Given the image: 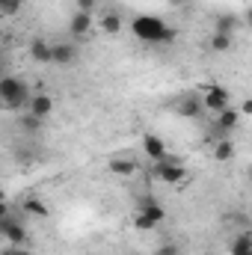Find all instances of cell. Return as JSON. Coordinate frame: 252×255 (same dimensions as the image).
<instances>
[{
  "label": "cell",
  "instance_id": "obj_11",
  "mask_svg": "<svg viewBox=\"0 0 252 255\" xmlns=\"http://www.w3.org/2000/svg\"><path fill=\"white\" fill-rule=\"evenodd\" d=\"M30 57H33L36 63H54V45H48L45 39H36V42L30 45Z\"/></svg>",
  "mask_w": 252,
  "mask_h": 255
},
{
  "label": "cell",
  "instance_id": "obj_22",
  "mask_svg": "<svg viewBox=\"0 0 252 255\" xmlns=\"http://www.w3.org/2000/svg\"><path fill=\"white\" fill-rule=\"evenodd\" d=\"M21 128H24L27 133H36V130L42 128V119H39V116H33V113L27 110V116H21Z\"/></svg>",
  "mask_w": 252,
  "mask_h": 255
},
{
  "label": "cell",
  "instance_id": "obj_12",
  "mask_svg": "<svg viewBox=\"0 0 252 255\" xmlns=\"http://www.w3.org/2000/svg\"><path fill=\"white\" fill-rule=\"evenodd\" d=\"M241 122V110H235V107H229V110H223V113H217V125L223 128L226 133H232L235 128Z\"/></svg>",
  "mask_w": 252,
  "mask_h": 255
},
{
  "label": "cell",
  "instance_id": "obj_23",
  "mask_svg": "<svg viewBox=\"0 0 252 255\" xmlns=\"http://www.w3.org/2000/svg\"><path fill=\"white\" fill-rule=\"evenodd\" d=\"M154 255H181V247L172 244V241H166V244H160V247L154 250Z\"/></svg>",
  "mask_w": 252,
  "mask_h": 255
},
{
  "label": "cell",
  "instance_id": "obj_18",
  "mask_svg": "<svg viewBox=\"0 0 252 255\" xmlns=\"http://www.w3.org/2000/svg\"><path fill=\"white\" fill-rule=\"evenodd\" d=\"M110 172H113V175H133V172H136V163L127 160V157H113V160H110Z\"/></svg>",
  "mask_w": 252,
  "mask_h": 255
},
{
  "label": "cell",
  "instance_id": "obj_8",
  "mask_svg": "<svg viewBox=\"0 0 252 255\" xmlns=\"http://www.w3.org/2000/svg\"><path fill=\"white\" fill-rule=\"evenodd\" d=\"M238 27H241V18H238L235 12H223V15H217V18H214V33L235 36V33H238Z\"/></svg>",
  "mask_w": 252,
  "mask_h": 255
},
{
  "label": "cell",
  "instance_id": "obj_9",
  "mask_svg": "<svg viewBox=\"0 0 252 255\" xmlns=\"http://www.w3.org/2000/svg\"><path fill=\"white\" fill-rule=\"evenodd\" d=\"M68 30H71L74 36H86V33L92 30V15H89V12H80V9H77V12L71 15V21H68Z\"/></svg>",
  "mask_w": 252,
  "mask_h": 255
},
{
  "label": "cell",
  "instance_id": "obj_28",
  "mask_svg": "<svg viewBox=\"0 0 252 255\" xmlns=\"http://www.w3.org/2000/svg\"><path fill=\"white\" fill-rule=\"evenodd\" d=\"M247 24H250V27H252V6H250V9H247Z\"/></svg>",
  "mask_w": 252,
  "mask_h": 255
},
{
  "label": "cell",
  "instance_id": "obj_17",
  "mask_svg": "<svg viewBox=\"0 0 252 255\" xmlns=\"http://www.w3.org/2000/svg\"><path fill=\"white\" fill-rule=\"evenodd\" d=\"M229 253L232 255H252V235H238L235 241H232V247H229Z\"/></svg>",
  "mask_w": 252,
  "mask_h": 255
},
{
  "label": "cell",
  "instance_id": "obj_6",
  "mask_svg": "<svg viewBox=\"0 0 252 255\" xmlns=\"http://www.w3.org/2000/svg\"><path fill=\"white\" fill-rule=\"evenodd\" d=\"M0 232H3V238H6L9 247H27V229H24L18 220L3 217V220H0Z\"/></svg>",
  "mask_w": 252,
  "mask_h": 255
},
{
  "label": "cell",
  "instance_id": "obj_16",
  "mask_svg": "<svg viewBox=\"0 0 252 255\" xmlns=\"http://www.w3.org/2000/svg\"><path fill=\"white\" fill-rule=\"evenodd\" d=\"M202 110H205L202 98H193V95H190V98H184V101L178 104V113H181V116H187V119H196Z\"/></svg>",
  "mask_w": 252,
  "mask_h": 255
},
{
  "label": "cell",
  "instance_id": "obj_24",
  "mask_svg": "<svg viewBox=\"0 0 252 255\" xmlns=\"http://www.w3.org/2000/svg\"><path fill=\"white\" fill-rule=\"evenodd\" d=\"M3 255H33V253H30V250H24V247H6Z\"/></svg>",
  "mask_w": 252,
  "mask_h": 255
},
{
  "label": "cell",
  "instance_id": "obj_1",
  "mask_svg": "<svg viewBox=\"0 0 252 255\" xmlns=\"http://www.w3.org/2000/svg\"><path fill=\"white\" fill-rule=\"evenodd\" d=\"M130 33L139 42H151V45H169V42L178 39V33L172 27H166L157 15H136L133 24H130Z\"/></svg>",
  "mask_w": 252,
  "mask_h": 255
},
{
  "label": "cell",
  "instance_id": "obj_25",
  "mask_svg": "<svg viewBox=\"0 0 252 255\" xmlns=\"http://www.w3.org/2000/svg\"><path fill=\"white\" fill-rule=\"evenodd\" d=\"M95 3H98V0H77V9H80V12H89V9H95Z\"/></svg>",
  "mask_w": 252,
  "mask_h": 255
},
{
  "label": "cell",
  "instance_id": "obj_3",
  "mask_svg": "<svg viewBox=\"0 0 252 255\" xmlns=\"http://www.w3.org/2000/svg\"><path fill=\"white\" fill-rule=\"evenodd\" d=\"M166 220V211L151 199V196H145V199H139V214L133 217V226L139 229V232H151L157 223H163Z\"/></svg>",
  "mask_w": 252,
  "mask_h": 255
},
{
  "label": "cell",
  "instance_id": "obj_19",
  "mask_svg": "<svg viewBox=\"0 0 252 255\" xmlns=\"http://www.w3.org/2000/svg\"><path fill=\"white\" fill-rule=\"evenodd\" d=\"M211 51H217V54H226L229 48H232V36H226V33H211Z\"/></svg>",
  "mask_w": 252,
  "mask_h": 255
},
{
  "label": "cell",
  "instance_id": "obj_30",
  "mask_svg": "<svg viewBox=\"0 0 252 255\" xmlns=\"http://www.w3.org/2000/svg\"><path fill=\"white\" fill-rule=\"evenodd\" d=\"M205 255H211V253H205Z\"/></svg>",
  "mask_w": 252,
  "mask_h": 255
},
{
  "label": "cell",
  "instance_id": "obj_4",
  "mask_svg": "<svg viewBox=\"0 0 252 255\" xmlns=\"http://www.w3.org/2000/svg\"><path fill=\"white\" fill-rule=\"evenodd\" d=\"M154 175H157L160 181H166V184H181V181L187 178V169H184L175 157H166V160H160V163L154 166Z\"/></svg>",
  "mask_w": 252,
  "mask_h": 255
},
{
  "label": "cell",
  "instance_id": "obj_14",
  "mask_svg": "<svg viewBox=\"0 0 252 255\" xmlns=\"http://www.w3.org/2000/svg\"><path fill=\"white\" fill-rule=\"evenodd\" d=\"M101 30H104L107 36H119V33H122V15H119V12H107V15L101 18Z\"/></svg>",
  "mask_w": 252,
  "mask_h": 255
},
{
  "label": "cell",
  "instance_id": "obj_5",
  "mask_svg": "<svg viewBox=\"0 0 252 255\" xmlns=\"http://www.w3.org/2000/svg\"><path fill=\"white\" fill-rule=\"evenodd\" d=\"M202 104H205V110H211V113H223V110H229L232 98H229V92H226L223 86H208L205 95H202Z\"/></svg>",
  "mask_w": 252,
  "mask_h": 255
},
{
  "label": "cell",
  "instance_id": "obj_26",
  "mask_svg": "<svg viewBox=\"0 0 252 255\" xmlns=\"http://www.w3.org/2000/svg\"><path fill=\"white\" fill-rule=\"evenodd\" d=\"M241 113H244V116H252V98H247V101L241 104Z\"/></svg>",
  "mask_w": 252,
  "mask_h": 255
},
{
  "label": "cell",
  "instance_id": "obj_13",
  "mask_svg": "<svg viewBox=\"0 0 252 255\" xmlns=\"http://www.w3.org/2000/svg\"><path fill=\"white\" fill-rule=\"evenodd\" d=\"M77 60V48L74 45H54V63L57 65H71Z\"/></svg>",
  "mask_w": 252,
  "mask_h": 255
},
{
  "label": "cell",
  "instance_id": "obj_20",
  "mask_svg": "<svg viewBox=\"0 0 252 255\" xmlns=\"http://www.w3.org/2000/svg\"><path fill=\"white\" fill-rule=\"evenodd\" d=\"M24 211H27V214H33V217H48V214H51V211H48V205H45L42 199H33V196H30V199H24Z\"/></svg>",
  "mask_w": 252,
  "mask_h": 255
},
{
  "label": "cell",
  "instance_id": "obj_2",
  "mask_svg": "<svg viewBox=\"0 0 252 255\" xmlns=\"http://www.w3.org/2000/svg\"><path fill=\"white\" fill-rule=\"evenodd\" d=\"M0 98H3L6 110H24V107H30V101H33L27 83L18 80V77H3V80H0Z\"/></svg>",
  "mask_w": 252,
  "mask_h": 255
},
{
  "label": "cell",
  "instance_id": "obj_29",
  "mask_svg": "<svg viewBox=\"0 0 252 255\" xmlns=\"http://www.w3.org/2000/svg\"><path fill=\"white\" fill-rule=\"evenodd\" d=\"M250 235H252V229H250Z\"/></svg>",
  "mask_w": 252,
  "mask_h": 255
},
{
  "label": "cell",
  "instance_id": "obj_27",
  "mask_svg": "<svg viewBox=\"0 0 252 255\" xmlns=\"http://www.w3.org/2000/svg\"><path fill=\"white\" fill-rule=\"evenodd\" d=\"M166 3H169V6H175V9H178V6H187L190 0H166Z\"/></svg>",
  "mask_w": 252,
  "mask_h": 255
},
{
  "label": "cell",
  "instance_id": "obj_21",
  "mask_svg": "<svg viewBox=\"0 0 252 255\" xmlns=\"http://www.w3.org/2000/svg\"><path fill=\"white\" fill-rule=\"evenodd\" d=\"M21 9H24V0H0V12H3V15H9V18H12V15H18Z\"/></svg>",
  "mask_w": 252,
  "mask_h": 255
},
{
  "label": "cell",
  "instance_id": "obj_15",
  "mask_svg": "<svg viewBox=\"0 0 252 255\" xmlns=\"http://www.w3.org/2000/svg\"><path fill=\"white\" fill-rule=\"evenodd\" d=\"M232 157H235V142H232V139H220V142H214V160L229 163Z\"/></svg>",
  "mask_w": 252,
  "mask_h": 255
},
{
  "label": "cell",
  "instance_id": "obj_10",
  "mask_svg": "<svg viewBox=\"0 0 252 255\" xmlns=\"http://www.w3.org/2000/svg\"><path fill=\"white\" fill-rule=\"evenodd\" d=\"M27 110H30L33 116H39V119H48L51 110H54V98H51V95H33V101H30Z\"/></svg>",
  "mask_w": 252,
  "mask_h": 255
},
{
  "label": "cell",
  "instance_id": "obj_7",
  "mask_svg": "<svg viewBox=\"0 0 252 255\" xmlns=\"http://www.w3.org/2000/svg\"><path fill=\"white\" fill-rule=\"evenodd\" d=\"M142 151H145L154 163H160V160L169 157V154H166V142H163L160 136H154V133H145V136H142Z\"/></svg>",
  "mask_w": 252,
  "mask_h": 255
}]
</instances>
